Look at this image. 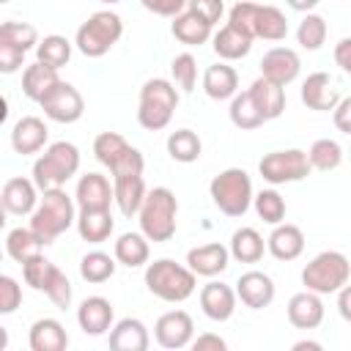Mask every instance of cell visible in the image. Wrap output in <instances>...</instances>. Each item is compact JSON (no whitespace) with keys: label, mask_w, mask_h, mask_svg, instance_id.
<instances>
[{"label":"cell","mask_w":351,"mask_h":351,"mask_svg":"<svg viewBox=\"0 0 351 351\" xmlns=\"http://www.w3.org/2000/svg\"><path fill=\"white\" fill-rule=\"evenodd\" d=\"M332 121H335L337 132H343V134L351 137V96H343L337 101V107L332 110Z\"/></svg>","instance_id":"cell-52"},{"label":"cell","mask_w":351,"mask_h":351,"mask_svg":"<svg viewBox=\"0 0 351 351\" xmlns=\"http://www.w3.org/2000/svg\"><path fill=\"white\" fill-rule=\"evenodd\" d=\"M41 189L36 186L33 178H25V176H14L3 184V192H0V203L5 208V214H14V217H30L41 200L38 195Z\"/></svg>","instance_id":"cell-12"},{"label":"cell","mask_w":351,"mask_h":351,"mask_svg":"<svg viewBox=\"0 0 351 351\" xmlns=\"http://www.w3.org/2000/svg\"><path fill=\"white\" fill-rule=\"evenodd\" d=\"M112 189H115V206L123 217H134L148 195L145 189V178L143 173L140 176H121V178H112Z\"/></svg>","instance_id":"cell-32"},{"label":"cell","mask_w":351,"mask_h":351,"mask_svg":"<svg viewBox=\"0 0 351 351\" xmlns=\"http://www.w3.org/2000/svg\"><path fill=\"white\" fill-rule=\"evenodd\" d=\"M302 348H321V343H315V340H299V343H293V351H302Z\"/></svg>","instance_id":"cell-57"},{"label":"cell","mask_w":351,"mask_h":351,"mask_svg":"<svg viewBox=\"0 0 351 351\" xmlns=\"http://www.w3.org/2000/svg\"><path fill=\"white\" fill-rule=\"evenodd\" d=\"M228 115H230V123L236 129H241V132H252V129H258V126L266 123V118L261 115V110H258V104H255V99H252L250 90H239L230 99Z\"/></svg>","instance_id":"cell-36"},{"label":"cell","mask_w":351,"mask_h":351,"mask_svg":"<svg viewBox=\"0 0 351 351\" xmlns=\"http://www.w3.org/2000/svg\"><path fill=\"white\" fill-rule=\"evenodd\" d=\"M247 90L252 93V99H255V104L266 121H274L285 112V88L282 85H277L266 77H258Z\"/></svg>","instance_id":"cell-31"},{"label":"cell","mask_w":351,"mask_h":351,"mask_svg":"<svg viewBox=\"0 0 351 351\" xmlns=\"http://www.w3.org/2000/svg\"><path fill=\"white\" fill-rule=\"evenodd\" d=\"M192 348H195V351H208V348H214V351H225L228 343H225L219 335L206 332V335H197V337L192 340Z\"/></svg>","instance_id":"cell-53"},{"label":"cell","mask_w":351,"mask_h":351,"mask_svg":"<svg viewBox=\"0 0 351 351\" xmlns=\"http://www.w3.org/2000/svg\"><path fill=\"white\" fill-rule=\"evenodd\" d=\"M99 3H107V5H112V3H121V0H99Z\"/></svg>","instance_id":"cell-58"},{"label":"cell","mask_w":351,"mask_h":351,"mask_svg":"<svg viewBox=\"0 0 351 351\" xmlns=\"http://www.w3.org/2000/svg\"><path fill=\"white\" fill-rule=\"evenodd\" d=\"M145 11L156 14V16H178L181 11L189 8V0H140Z\"/></svg>","instance_id":"cell-51"},{"label":"cell","mask_w":351,"mask_h":351,"mask_svg":"<svg viewBox=\"0 0 351 351\" xmlns=\"http://www.w3.org/2000/svg\"><path fill=\"white\" fill-rule=\"evenodd\" d=\"M47 299L55 304V307H60V310H66V307H71V299H74V291H71V282H69V277H66V271H60L58 266H55V271H52V280H49V285H47Z\"/></svg>","instance_id":"cell-47"},{"label":"cell","mask_w":351,"mask_h":351,"mask_svg":"<svg viewBox=\"0 0 351 351\" xmlns=\"http://www.w3.org/2000/svg\"><path fill=\"white\" fill-rule=\"evenodd\" d=\"M49 140V129L38 115H22L14 126H11V148L19 156H30L47 148Z\"/></svg>","instance_id":"cell-18"},{"label":"cell","mask_w":351,"mask_h":351,"mask_svg":"<svg viewBox=\"0 0 351 351\" xmlns=\"http://www.w3.org/2000/svg\"><path fill=\"white\" fill-rule=\"evenodd\" d=\"M285 313H288L291 326L304 329V332L318 329V326L324 324V315H326L324 302H321V293L307 291V288H304V291H299V293H293V296L288 299Z\"/></svg>","instance_id":"cell-17"},{"label":"cell","mask_w":351,"mask_h":351,"mask_svg":"<svg viewBox=\"0 0 351 351\" xmlns=\"http://www.w3.org/2000/svg\"><path fill=\"white\" fill-rule=\"evenodd\" d=\"M348 154H351V148H348Z\"/></svg>","instance_id":"cell-60"},{"label":"cell","mask_w":351,"mask_h":351,"mask_svg":"<svg viewBox=\"0 0 351 351\" xmlns=\"http://www.w3.org/2000/svg\"><path fill=\"white\" fill-rule=\"evenodd\" d=\"M38 104H41L44 115L49 121H55V123H77L82 118V112H85L82 93L66 80H60Z\"/></svg>","instance_id":"cell-10"},{"label":"cell","mask_w":351,"mask_h":351,"mask_svg":"<svg viewBox=\"0 0 351 351\" xmlns=\"http://www.w3.org/2000/svg\"><path fill=\"white\" fill-rule=\"evenodd\" d=\"M27 346L33 351H63L69 346V335L58 318H38L27 332Z\"/></svg>","instance_id":"cell-28"},{"label":"cell","mask_w":351,"mask_h":351,"mask_svg":"<svg viewBox=\"0 0 351 351\" xmlns=\"http://www.w3.org/2000/svg\"><path fill=\"white\" fill-rule=\"evenodd\" d=\"M252 208H255V214H258L266 225H271V228L280 225V222H285V211H288L285 197H282L277 189H261V192H255Z\"/></svg>","instance_id":"cell-43"},{"label":"cell","mask_w":351,"mask_h":351,"mask_svg":"<svg viewBox=\"0 0 351 351\" xmlns=\"http://www.w3.org/2000/svg\"><path fill=\"white\" fill-rule=\"evenodd\" d=\"M203 93L214 101H230L239 93V71L228 60L208 66L203 71Z\"/></svg>","instance_id":"cell-24"},{"label":"cell","mask_w":351,"mask_h":351,"mask_svg":"<svg viewBox=\"0 0 351 351\" xmlns=\"http://www.w3.org/2000/svg\"><path fill=\"white\" fill-rule=\"evenodd\" d=\"M137 222L140 230L148 236V241L154 244H165L176 236L178 228V200L176 192L167 186H154L148 189L140 211H137Z\"/></svg>","instance_id":"cell-2"},{"label":"cell","mask_w":351,"mask_h":351,"mask_svg":"<svg viewBox=\"0 0 351 351\" xmlns=\"http://www.w3.org/2000/svg\"><path fill=\"white\" fill-rule=\"evenodd\" d=\"M230 258L239 263H258L266 252V241L255 228H239L230 236Z\"/></svg>","instance_id":"cell-35"},{"label":"cell","mask_w":351,"mask_h":351,"mask_svg":"<svg viewBox=\"0 0 351 351\" xmlns=\"http://www.w3.org/2000/svg\"><path fill=\"white\" fill-rule=\"evenodd\" d=\"M129 151H132V145H129L126 137L118 134V132H101V134H96V140H93V156H96L107 170H112Z\"/></svg>","instance_id":"cell-40"},{"label":"cell","mask_w":351,"mask_h":351,"mask_svg":"<svg viewBox=\"0 0 351 351\" xmlns=\"http://www.w3.org/2000/svg\"><path fill=\"white\" fill-rule=\"evenodd\" d=\"M58 82H60L58 69L44 66L41 60L25 66V71H22V93H25L30 101H36V104H38V101H41Z\"/></svg>","instance_id":"cell-30"},{"label":"cell","mask_w":351,"mask_h":351,"mask_svg":"<svg viewBox=\"0 0 351 351\" xmlns=\"http://www.w3.org/2000/svg\"><path fill=\"white\" fill-rule=\"evenodd\" d=\"M288 36V19L277 5H255V22H252V38L263 41H282Z\"/></svg>","instance_id":"cell-33"},{"label":"cell","mask_w":351,"mask_h":351,"mask_svg":"<svg viewBox=\"0 0 351 351\" xmlns=\"http://www.w3.org/2000/svg\"><path fill=\"white\" fill-rule=\"evenodd\" d=\"M52 271H55V263L52 261H47L44 255H36V258H30V261H25L22 263V277H25V282L33 288V291H47V285H49V280H52Z\"/></svg>","instance_id":"cell-46"},{"label":"cell","mask_w":351,"mask_h":351,"mask_svg":"<svg viewBox=\"0 0 351 351\" xmlns=\"http://www.w3.org/2000/svg\"><path fill=\"white\" fill-rule=\"evenodd\" d=\"M19 304H22V285L11 274H3L0 277V313L11 315Z\"/></svg>","instance_id":"cell-48"},{"label":"cell","mask_w":351,"mask_h":351,"mask_svg":"<svg viewBox=\"0 0 351 351\" xmlns=\"http://www.w3.org/2000/svg\"><path fill=\"white\" fill-rule=\"evenodd\" d=\"M112 255L121 266L126 269H140V266H148V258H151V241L143 230H129V233H121L112 244Z\"/></svg>","instance_id":"cell-25"},{"label":"cell","mask_w":351,"mask_h":351,"mask_svg":"<svg viewBox=\"0 0 351 351\" xmlns=\"http://www.w3.org/2000/svg\"><path fill=\"white\" fill-rule=\"evenodd\" d=\"M266 252L274 258V261H296L302 252H304V233L299 225H291V222H280L274 225V230L269 233L266 239Z\"/></svg>","instance_id":"cell-22"},{"label":"cell","mask_w":351,"mask_h":351,"mask_svg":"<svg viewBox=\"0 0 351 351\" xmlns=\"http://www.w3.org/2000/svg\"><path fill=\"white\" fill-rule=\"evenodd\" d=\"M337 313L346 324H351V282H346L340 291H337Z\"/></svg>","instance_id":"cell-55"},{"label":"cell","mask_w":351,"mask_h":351,"mask_svg":"<svg viewBox=\"0 0 351 351\" xmlns=\"http://www.w3.org/2000/svg\"><path fill=\"white\" fill-rule=\"evenodd\" d=\"M0 41H8L19 49H36L38 47V30L30 22H3L0 25Z\"/></svg>","instance_id":"cell-44"},{"label":"cell","mask_w":351,"mask_h":351,"mask_svg":"<svg viewBox=\"0 0 351 351\" xmlns=\"http://www.w3.org/2000/svg\"><path fill=\"white\" fill-rule=\"evenodd\" d=\"M178 88L173 80L165 77H151L140 88V104H137V123L148 132H162L170 126L173 112L178 107Z\"/></svg>","instance_id":"cell-4"},{"label":"cell","mask_w":351,"mask_h":351,"mask_svg":"<svg viewBox=\"0 0 351 351\" xmlns=\"http://www.w3.org/2000/svg\"><path fill=\"white\" fill-rule=\"evenodd\" d=\"M107 343H110L112 351H148L151 335H148V326L140 318L129 315V318H121V321L112 324Z\"/></svg>","instance_id":"cell-23"},{"label":"cell","mask_w":351,"mask_h":351,"mask_svg":"<svg viewBox=\"0 0 351 351\" xmlns=\"http://www.w3.org/2000/svg\"><path fill=\"white\" fill-rule=\"evenodd\" d=\"M186 266L197 274V277H217L222 274L228 266H230V250L219 241H211V244H200V247H192L186 252Z\"/></svg>","instance_id":"cell-20"},{"label":"cell","mask_w":351,"mask_h":351,"mask_svg":"<svg viewBox=\"0 0 351 351\" xmlns=\"http://www.w3.org/2000/svg\"><path fill=\"white\" fill-rule=\"evenodd\" d=\"M118 269V261L115 255H107L101 250H90L88 255H82L80 261V277L90 285H99V282H107Z\"/></svg>","instance_id":"cell-39"},{"label":"cell","mask_w":351,"mask_h":351,"mask_svg":"<svg viewBox=\"0 0 351 351\" xmlns=\"http://www.w3.org/2000/svg\"><path fill=\"white\" fill-rule=\"evenodd\" d=\"M208 195L211 203L225 214V217H244L252 206L255 189H252V178L247 170L241 167H228L222 173H217L208 184Z\"/></svg>","instance_id":"cell-6"},{"label":"cell","mask_w":351,"mask_h":351,"mask_svg":"<svg viewBox=\"0 0 351 351\" xmlns=\"http://www.w3.org/2000/svg\"><path fill=\"white\" fill-rule=\"evenodd\" d=\"M236 293H239V302L250 310H263L274 302V280L266 274V271H244L239 280H236Z\"/></svg>","instance_id":"cell-16"},{"label":"cell","mask_w":351,"mask_h":351,"mask_svg":"<svg viewBox=\"0 0 351 351\" xmlns=\"http://www.w3.org/2000/svg\"><path fill=\"white\" fill-rule=\"evenodd\" d=\"M189 11L214 27L225 14V3L222 0H189Z\"/></svg>","instance_id":"cell-49"},{"label":"cell","mask_w":351,"mask_h":351,"mask_svg":"<svg viewBox=\"0 0 351 351\" xmlns=\"http://www.w3.org/2000/svg\"><path fill=\"white\" fill-rule=\"evenodd\" d=\"M167 154L173 162H181V165H192L200 159L203 154V140L197 137V132L192 129H176L170 132L167 137Z\"/></svg>","instance_id":"cell-37"},{"label":"cell","mask_w":351,"mask_h":351,"mask_svg":"<svg viewBox=\"0 0 351 351\" xmlns=\"http://www.w3.org/2000/svg\"><path fill=\"white\" fill-rule=\"evenodd\" d=\"M123 36V19L115 11H96L90 14L74 36V47L85 58H104Z\"/></svg>","instance_id":"cell-7"},{"label":"cell","mask_w":351,"mask_h":351,"mask_svg":"<svg viewBox=\"0 0 351 351\" xmlns=\"http://www.w3.org/2000/svg\"><path fill=\"white\" fill-rule=\"evenodd\" d=\"M71 52H74V44L66 38V36H58V33H49L38 41L36 47V60H41L44 66H52V69H63L69 60H71Z\"/></svg>","instance_id":"cell-38"},{"label":"cell","mask_w":351,"mask_h":351,"mask_svg":"<svg viewBox=\"0 0 351 351\" xmlns=\"http://www.w3.org/2000/svg\"><path fill=\"white\" fill-rule=\"evenodd\" d=\"M310 156V165L313 170H321V173H329V170H337L343 165V145L332 137H321L310 145L307 151Z\"/></svg>","instance_id":"cell-42"},{"label":"cell","mask_w":351,"mask_h":351,"mask_svg":"<svg viewBox=\"0 0 351 351\" xmlns=\"http://www.w3.org/2000/svg\"><path fill=\"white\" fill-rule=\"evenodd\" d=\"M80 170V148L69 140L49 143L44 154L33 162V181L36 186L44 189H58L66 186L69 178H74Z\"/></svg>","instance_id":"cell-5"},{"label":"cell","mask_w":351,"mask_h":351,"mask_svg":"<svg viewBox=\"0 0 351 351\" xmlns=\"http://www.w3.org/2000/svg\"><path fill=\"white\" fill-rule=\"evenodd\" d=\"M145 288L156 299L178 304L197 291V274L189 266L176 263L173 258H156L145 266Z\"/></svg>","instance_id":"cell-3"},{"label":"cell","mask_w":351,"mask_h":351,"mask_svg":"<svg viewBox=\"0 0 351 351\" xmlns=\"http://www.w3.org/2000/svg\"><path fill=\"white\" fill-rule=\"evenodd\" d=\"M293 11H299V14H310L315 5H318V0H285Z\"/></svg>","instance_id":"cell-56"},{"label":"cell","mask_w":351,"mask_h":351,"mask_svg":"<svg viewBox=\"0 0 351 351\" xmlns=\"http://www.w3.org/2000/svg\"><path fill=\"white\" fill-rule=\"evenodd\" d=\"M0 3H8V0H0Z\"/></svg>","instance_id":"cell-59"},{"label":"cell","mask_w":351,"mask_h":351,"mask_svg":"<svg viewBox=\"0 0 351 351\" xmlns=\"http://www.w3.org/2000/svg\"><path fill=\"white\" fill-rule=\"evenodd\" d=\"M77 324L85 335L90 337H99V335H107L115 324V310H112V302L104 299V296H85L77 307Z\"/></svg>","instance_id":"cell-15"},{"label":"cell","mask_w":351,"mask_h":351,"mask_svg":"<svg viewBox=\"0 0 351 351\" xmlns=\"http://www.w3.org/2000/svg\"><path fill=\"white\" fill-rule=\"evenodd\" d=\"M252 41H255V38H250V36L241 33V30H236L233 25H222V27L211 36L214 55H217L219 60H228V63L247 58L250 49H252Z\"/></svg>","instance_id":"cell-27"},{"label":"cell","mask_w":351,"mask_h":351,"mask_svg":"<svg viewBox=\"0 0 351 351\" xmlns=\"http://www.w3.org/2000/svg\"><path fill=\"white\" fill-rule=\"evenodd\" d=\"M351 280V261L337 250H324L302 269V285L321 296L337 293Z\"/></svg>","instance_id":"cell-8"},{"label":"cell","mask_w":351,"mask_h":351,"mask_svg":"<svg viewBox=\"0 0 351 351\" xmlns=\"http://www.w3.org/2000/svg\"><path fill=\"white\" fill-rule=\"evenodd\" d=\"M154 340L167 348V351H178L192 346L195 340V321L186 310H167L156 318L154 324Z\"/></svg>","instance_id":"cell-11"},{"label":"cell","mask_w":351,"mask_h":351,"mask_svg":"<svg viewBox=\"0 0 351 351\" xmlns=\"http://www.w3.org/2000/svg\"><path fill=\"white\" fill-rule=\"evenodd\" d=\"M74 200L80 208H110V203H115V189H112L107 176L85 173L77 178Z\"/></svg>","instance_id":"cell-21"},{"label":"cell","mask_w":351,"mask_h":351,"mask_svg":"<svg viewBox=\"0 0 351 351\" xmlns=\"http://www.w3.org/2000/svg\"><path fill=\"white\" fill-rule=\"evenodd\" d=\"M302 71V60L296 55V49L291 47H271L269 52H263L261 58V77L277 82V85H291Z\"/></svg>","instance_id":"cell-14"},{"label":"cell","mask_w":351,"mask_h":351,"mask_svg":"<svg viewBox=\"0 0 351 351\" xmlns=\"http://www.w3.org/2000/svg\"><path fill=\"white\" fill-rule=\"evenodd\" d=\"M313 170L307 151L302 148H285V151H271L263 154V159L258 162V173L263 181H269L271 186L280 184H296L302 178H307Z\"/></svg>","instance_id":"cell-9"},{"label":"cell","mask_w":351,"mask_h":351,"mask_svg":"<svg viewBox=\"0 0 351 351\" xmlns=\"http://www.w3.org/2000/svg\"><path fill=\"white\" fill-rule=\"evenodd\" d=\"M115 230V219L110 214V208H80L77 214V233L82 241L88 244H101L112 236Z\"/></svg>","instance_id":"cell-26"},{"label":"cell","mask_w":351,"mask_h":351,"mask_svg":"<svg viewBox=\"0 0 351 351\" xmlns=\"http://www.w3.org/2000/svg\"><path fill=\"white\" fill-rule=\"evenodd\" d=\"M44 247H47V244L38 239V233H36L30 225H27V228H11L8 236H5V252H8V258L16 261L19 266H22L25 261L41 255Z\"/></svg>","instance_id":"cell-34"},{"label":"cell","mask_w":351,"mask_h":351,"mask_svg":"<svg viewBox=\"0 0 351 351\" xmlns=\"http://www.w3.org/2000/svg\"><path fill=\"white\" fill-rule=\"evenodd\" d=\"M25 55H27L25 49H19V47H14L8 41H0V71L3 74L19 71L25 66Z\"/></svg>","instance_id":"cell-50"},{"label":"cell","mask_w":351,"mask_h":351,"mask_svg":"<svg viewBox=\"0 0 351 351\" xmlns=\"http://www.w3.org/2000/svg\"><path fill=\"white\" fill-rule=\"evenodd\" d=\"M335 63L351 77V36H346L335 44Z\"/></svg>","instance_id":"cell-54"},{"label":"cell","mask_w":351,"mask_h":351,"mask_svg":"<svg viewBox=\"0 0 351 351\" xmlns=\"http://www.w3.org/2000/svg\"><path fill=\"white\" fill-rule=\"evenodd\" d=\"M77 200L63 189H44L36 211L30 214V228L38 233L44 244H52L58 236H63L71 225H77Z\"/></svg>","instance_id":"cell-1"},{"label":"cell","mask_w":351,"mask_h":351,"mask_svg":"<svg viewBox=\"0 0 351 351\" xmlns=\"http://www.w3.org/2000/svg\"><path fill=\"white\" fill-rule=\"evenodd\" d=\"M170 74H173V82H176L178 90L192 93L195 85H197V60H195V55H189V52L176 55L170 60Z\"/></svg>","instance_id":"cell-45"},{"label":"cell","mask_w":351,"mask_h":351,"mask_svg":"<svg viewBox=\"0 0 351 351\" xmlns=\"http://www.w3.org/2000/svg\"><path fill=\"white\" fill-rule=\"evenodd\" d=\"M326 33H329L326 19H324L321 14H313V11H310V14L302 16V22H299V27H296V44H299L302 49H307V52H315V49L324 47Z\"/></svg>","instance_id":"cell-41"},{"label":"cell","mask_w":351,"mask_h":351,"mask_svg":"<svg viewBox=\"0 0 351 351\" xmlns=\"http://www.w3.org/2000/svg\"><path fill=\"white\" fill-rule=\"evenodd\" d=\"M343 96L337 93L332 77L326 71H313L307 74V80L302 82V101L307 110H315V112H329L337 107Z\"/></svg>","instance_id":"cell-19"},{"label":"cell","mask_w":351,"mask_h":351,"mask_svg":"<svg viewBox=\"0 0 351 351\" xmlns=\"http://www.w3.org/2000/svg\"><path fill=\"white\" fill-rule=\"evenodd\" d=\"M170 33H173L176 41H181V44H186V47H200V44L211 41L214 27L186 8V11H181L178 16H173V22H170Z\"/></svg>","instance_id":"cell-29"},{"label":"cell","mask_w":351,"mask_h":351,"mask_svg":"<svg viewBox=\"0 0 351 351\" xmlns=\"http://www.w3.org/2000/svg\"><path fill=\"white\" fill-rule=\"evenodd\" d=\"M197 302H200V310H203L206 318L222 324V321H230V318H233L239 293H236V288H230V285H225V282H219V280H208V282L200 288Z\"/></svg>","instance_id":"cell-13"}]
</instances>
